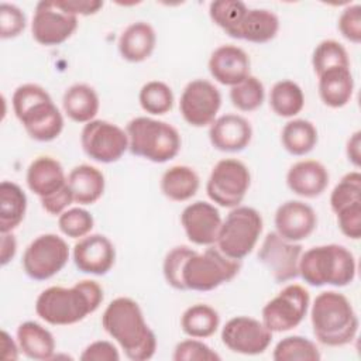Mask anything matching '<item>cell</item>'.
<instances>
[{
	"label": "cell",
	"mask_w": 361,
	"mask_h": 361,
	"mask_svg": "<svg viewBox=\"0 0 361 361\" xmlns=\"http://www.w3.org/2000/svg\"><path fill=\"white\" fill-rule=\"evenodd\" d=\"M1 358L3 360H17L18 353L21 351L18 347V343L13 340V337L6 331L1 330Z\"/></svg>",
	"instance_id": "f5cc1de1"
},
{
	"label": "cell",
	"mask_w": 361,
	"mask_h": 361,
	"mask_svg": "<svg viewBox=\"0 0 361 361\" xmlns=\"http://www.w3.org/2000/svg\"><path fill=\"white\" fill-rule=\"evenodd\" d=\"M338 30L341 35L353 44L361 42V6H347L338 17Z\"/></svg>",
	"instance_id": "f6af8a7d"
},
{
	"label": "cell",
	"mask_w": 361,
	"mask_h": 361,
	"mask_svg": "<svg viewBox=\"0 0 361 361\" xmlns=\"http://www.w3.org/2000/svg\"><path fill=\"white\" fill-rule=\"evenodd\" d=\"M25 25L27 18L20 7L6 1L0 4V37L3 39L18 37Z\"/></svg>",
	"instance_id": "ee69618b"
},
{
	"label": "cell",
	"mask_w": 361,
	"mask_h": 361,
	"mask_svg": "<svg viewBox=\"0 0 361 361\" xmlns=\"http://www.w3.org/2000/svg\"><path fill=\"white\" fill-rule=\"evenodd\" d=\"M241 261L226 257L217 247L203 252L195 251L183 264L182 283L185 290L207 292L237 276Z\"/></svg>",
	"instance_id": "52a82bcc"
},
{
	"label": "cell",
	"mask_w": 361,
	"mask_h": 361,
	"mask_svg": "<svg viewBox=\"0 0 361 361\" xmlns=\"http://www.w3.org/2000/svg\"><path fill=\"white\" fill-rule=\"evenodd\" d=\"M281 142L289 154L296 157L306 155L317 144V130L309 120H289L281 131Z\"/></svg>",
	"instance_id": "1f68e13d"
},
{
	"label": "cell",
	"mask_w": 361,
	"mask_h": 361,
	"mask_svg": "<svg viewBox=\"0 0 361 361\" xmlns=\"http://www.w3.org/2000/svg\"><path fill=\"white\" fill-rule=\"evenodd\" d=\"M82 361H118L120 354L117 347L107 340L90 343L80 354Z\"/></svg>",
	"instance_id": "7dc6e473"
},
{
	"label": "cell",
	"mask_w": 361,
	"mask_h": 361,
	"mask_svg": "<svg viewBox=\"0 0 361 361\" xmlns=\"http://www.w3.org/2000/svg\"><path fill=\"white\" fill-rule=\"evenodd\" d=\"M262 226V217L254 207H233L221 223L216 245L226 257L241 261L255 248Z\"/></svg>",
	"instance_id": "ba28073f"
},
{
	"label": "cell",
	"mask_w": 361,
	"mask_h": 361,
	"mask_svg": "<svg viewBox=\"0 0 361 361\" xmlns=\"http://www.w3.org/2000/svg\"><path fill=\"white\" fill-rule=\"evenodd\" d=\"M209 138L221 152H240L251 142L252 127L240 114H224L210 124Z\"/></svg>",
	"instance_id": "44dd1931"
},
{
	"label": "cell",
	"mask_w": 361,
	"mask_h": 361,
	"mask_svg": "<svg viewBox=\"0 0 361 361\" xmlns=\"http://www.w3.org/2000/svg\"><path fill=\"white\" fill-rule=\"evenodd\" d=\"M80 145L90 159L111 164L118 161L128 149V135L114 123L92 120L82 128Z\"/></svg>",
	"instance_id": "7c38bea8"
},
{
	"label": "cell",
	"mask_w": 361,
	"mask_h": 361,
	"mask_svg": "<svg viewBox=\"0 0 361 361\" xmlns=\"http://www.w3.org/2000/svg\"><path fill=\"white\" fill-rule=\"evenodd\" d=\"M269 106L279 117H295L303 110L305 106V94L302 87L289 79L276 82L269 92Z\"/></svg>",
	"instance_id": "836d02e7"
},
{
	"label": "cell",
	"mask_w": 361,
	"mask_h": 361,
	"mask_svg": "<svg viewBox=\"0 0 361 361\" xmlns=\"http://www.w3.org/2000/svg\"><path fill=\"white\" fill-rule=\"evenodd\" d=\"M272 358L275 361H319L322 355L312 340L302 336H288L276 343Z\"/></svg>",
	"instance_id": "e575fe53"
},
{
	"label": "cell",
	"mask_w": 361,
	"mask_h": 361,
	"mask_svg": "<svg viewBox=\"0 0 361 361\" xmlns=\"http://www.w3.org/2000/svg\"><path fill=\"white\" fill-rule=\"evenodd\" d=\"M317 78L319 96L326 106L340 109L351 100L354 92V79L350 68L331 69Z\"/></svg>",
	"instance_id": "83f0119b"
},
{
	"label": "cell",
	"mask_w": 361,
	"mask_h": 361,
	"mask_svg": "<svg viewBox=\"0 0 361 361\" xmlns=\"http://www.w3.org/2000/svg\"><path fill=\"white\" fill-rule=\"evenodd\" d=\"M251 183L247 165L235 158L219 161L207 179L206 192L212 202L221 207H237L244 200Z\"/></svg>",
	"instance_id": "9c48e42d"
},
{
	"label": "cell",
	"mask_w": 361,
	"mask_h": 361,
	"mask_svg": "<svg viewBox=\"0 0 361 361\" xmlns=\"http://www.w3.org/2000/svg\"><path fill=\"white\" fill-rule=\"evenodd\" d=\"M276 233L292 243L306 240L317 226V216L312 206L302 200H288L275 212Z\"/></svg>",
	"instance_id": "d6986e66"
},
{
	"label": "cell",
	"mask_w": 361,
	"mask_h": 361,
	"mask_svg": "<svg viewBox=\"0 0 361 361\" xmlns=\"http://www.w3.org/2000/svg\"><path fill=\"white\" fill-rule=\"evenodd\" d=\"M221 341L233 353L257 355L262 354L269 347L272 331L254 317L235 316L224 324Z\"/></svg>",
	"instance_id": "2e32d148"
},
{
	"label": "cell",
	"mask_w": 361,
	"mask_h": 361,
	"mask_svg": "<svg viewBox=\"0 0 361 361\" xmlns=\"http://www.w3.org/2000/svg\"><path fill=\"white\" fill-rule=\"evenodd\" d=\"M157 34L151 24L135 21L126 27L118 38V52L123 59L138 63L151 56L155 49Z\"/></svg>",
	"instance_id": "cb8c5ba5"
},
{
	"label": "cell",
	"mask_w": 361,
	"mask_h": 361,
	"mask_svg": "<svg viewBox=\"0 0 361 361\" xmlns=\"http://www.w3.org/2000/svg\"><path fill=\"white\" fill-rule=\"evenodd\" d=\"M17 343L21 353L31 360L45 361L54 358V336L37 322L28 320L17 327Z\"/></svg>",
	"instance_id": "4316f807"
},
{
	"label": "cell",
	"mask_w": 361,
	"mask_h": 361,
	"mask_svg": "<svg viewBox=\"0 0 361 361\" xmlns=\"http://www.w3.org/2000/svg\"><path fill=\"white\" fill-rule=\"evenodd\" d=\"M65 114L75 123H89L99 113L100 102L96 90L86 83L69 86L62 97Z\"/></svg>",
	"instance_id": "f1b7e54d"
},
{
	"label": "cell",
	"mask_w": 361,
	"mask_h": 361,
	"mask_svg": "<svg viewBox=\"0 0 361 361\" xmlns=\"http://www.w3.org/2000/svg\"><path fill=\"white\" fill-rule=\"evenodd\" d=\"M309 305V292L302 285L290 283L262 307L261 322L272 333L289 331L302 323Z\"/></svg>",
	"instance_id": "8fae6325"
},
{
	"label": "cell",
	"mask_w": 361,
	"mask_h": 361,
	"mask_svg": "<svg viewBox=\"0 0 361 361\" xmlns=\"http://www.w3.org/2000/svg\"><path fill=\"white\" fill-rule=\"evenodd\" d=\"M247 10L245 3L240 0H216L209 6V16L217 27L233 38Z\"/></svg>",
	"instance_id": "74e56055"
},
{
	"label": "cell",
	"mask_w": 361,
	"mask_h": 361,
	"mask_svg": "<svg viewBox=\"0 0 361 361\" xmlns=\"http://www.w3.org/2000/svg\"><path fill=\"white\" fill-rule=\"evenodd\" d=\"M360 147H361V131H355L347 141V147H345V152L348 157V161L358 168L360 162H361V152H360Z\"/></svg>",
	"instance_id": "816d5d0a"
},
{
	"label": "cell",
	"mask_w": 361,
	"mask_h": 361,
	"mask_svg": "<svg viewBox=\"0 0 361 361\" xmlns=\"http://www.w3.org/2000/svg\"><path fill=\"white\" fill-rule=\"evenodd\" d=\"M221 106L219 89L206 79L189 82L179 102V110L183 120L192 127H206L216 120Z\"/></svg>",
	"instance_id": "5bb4252c"
},
{
	"label": "cell",
	"mask_w": 361,
	"mask_h": 361,
	"mask_svg": "<svg viewBox=\"0 0 361 361\" xmlns=\"http://www.w3.org/2000/svg\"><path fill=\"white\" fill-rule=\"evenodd\" d=\"M357 272L355 258L350 250L340 244L312 247L302 252L299 276L310 286H347Z\"/></svg>",
	"instance_id": "5b68a950"
},
{
	"label": "cell",
	"mask_w": 361,
	"mask_h": 361,
	"mask_svg": "<svg viewBox=\"0 0 361 361\" xmlns=\"http://www.w3.org/2000/svg\"><path fill=\"white\" fill-rule=\"evenodd\" d=\"M195 252L193 248L188 245H176L164 258L162 272L166 283L178 290H185L182 283V268L185 261Z\"/></svg>",
	"instance_id": "b9f144b4"
},
{
	"label": "cell",
	"mask_w": 361,
	"mask_h": 361,
	"mask_svg": "<svg viewBox=\"0 0 361 361\" xmlns=\"http://www.w3.org/2000/svg\"><path fill=\"white\" fill-rule=\"evenodd\" d=\"M103 302L102 286L92 279L71 288L49 286L35 300V313L52 326H69L96 312Z\"/></svg>",
	"instance_id": "7a4b0ae2"
},
{
	"label": "cell",
	"mask_w": 361,
	"mask_h": 361,
	"mask_svg": "<svg viewBox=\"0 0 361 361\" xmlns=\"http://www.w3.org/2000/svg\"><path fill=\"white\" fill-rule=\"evenodd\" d=\"M68 186L72 192L73 202L79 204L96 203L104 192V175L94 166L82 164L75 166L66 176Z\"/></svg>",
	"instance_id": "d4e9b609"
},
{
	"label": "cell",
	"mask_w": 361,
	"mask_h": 361,
	"mask_svg": "<svg viewBox=\"0 0 361 361\" xmlns=\"http://www.w3.org/2000/svg\"><path fill=\"white\" fill-rule=\"evenodd\" d=\"M172 358L173 361H219L220 355L206 343L192 337L175 345Z\"/></svg>",
	"instance_id": "7bdbcfd3"
},
{
	"label": "cell",
	"mask_w": 361,
	"mask_h": 361,
	"mask_svg": "<svg viewBox=\"0 0 361 361\" xmlns=\"http://www.w3.org/2000/svg\"><path fill=\"white\" fill-rule=\"evenodd\" d=\"M310 322L314 337L327 347L351 343L360 326L351 302L336 290H324L316 296L310 309Z\"/></svg>",
	"instance_id": "3957f363"
},
{
	"label": "cell",
	"mask_w": 361,
	"mask_h": 361,
	"mask_svg": "<svg viewBox=\"0 0 361 361\" xmlns=\"http://www.w3.org/2000/svg\"><path fill=\"white\" fill-rule=\"evenodd\" d=\"M138 102L144 111L152 116H162L172 110L175 97L172 89L165 82L149 80L141 87Z\"/></svg>",
	"instance_id": "d590c367"
},
{
	"label": "cell",
	"mask_w": 361,
	"mask_h": 361,
	"mask_svg": "<svg viewBox=\"0 0 361 361\" xmlns=\"http://www.w3.org/2000/svg\"><path fill=\"white\" fill-rule=\"evenodd\" d=\"M25 180L30 190L39 199L55 195L68 183L62 165L52 157L47 155L38 157L30 164Z\"/></svg>",
	"instance_id": "603a6c76"
},
{
	"label": "cell",
	"mask_w": 361,
	"mask_h": 361,
	"mask_svg": "<svg viewBox=\"0 0 361 361\" xmlns=\"http://www.w3.org/2000/svg\"><path fill=\"white\" fill-rule=\"evenodd\" d=\"M337 223L341 233L351 238L358 240L361 237V203L351 204L336 213Z\"/></svg>",
	"instance_id": "bcb514c9"
},
{
	"label": "cell",
	"mask_w": 361,
	"mask_h": 361,
	"mask_svg": "<svg viewBox=\"0 0 361 361\" xmlns=\"http://www.w3.org/2000/svg\"><path fill=\"white\" fill-rule=\"evenodd\" d=\"M329 171L314 159H305L293 164L286 173L288 188L298 196L313 199L320 196L329 185Z\"/></svg>",
	"instance_id": "7402d4cb"
},
{
	"label": "cell",
	"mask_w": 361,
	"mask_h": 361,
	"mask_svg": "<svg viewBox=\"0 0 361 361\" xmlns=\"http://www.w3.org/2000/svg\"><path fill=\"white\" fill-rule=\"evenodd\" d=\"M41 200V206L42 209L52 214V216H59L62 214L69 204L73 203V196H72V192L66 183V186L63 189H61L59 192H56L55 195L49 196V197H45V199H39Z\"/></svg>",
	"instance_id": "c3c4849f"
},
{
	"label": "cell",
	"mask_w": 361,
	"mask_h": 361,
	"mask_svg": "<svg viewBox=\"0 0 361 361\" xmlns=\"http://www.w3.org/2000/svg\"><path fill=\"white\" fill-rule=\"evenodd\" d=\"M73 262L83 274L106 275L114 265L116 248L103 234H89L73 247Z\"/></svg>",
	"instance_id": "ac0fdd59"
},
{
	"label": "cell",
	"mask_w": 361,
	"mask_h": 361,
	"mask_svg": "<svg viewBox=\"0 0 361 361\" xmlns=\"http://www.w3.org/2000/svg\"><path fill=\"white\" fill-rule=\"evenodd\" d=\"M78 28V17L66 13L58 1L42 0L35 6L31 21L32 38L45 47L61 45L72 37Z\"/></svg>",
	"instance_id": "4fadbf2b"
},
{
	"label": "cell",
	"mask_w": 361,
	"mask_h": 361,
	"mask_svg": "<svg viewBox=\"0 0 361 361\" xmlns=\"http://www.w3.org/2000/svg\"><path fill=\"white\" fill-rule=\"evenodd\" d=\"M250 65L244 49L235 45H220L210 55L209 72L216 82L234 86L250 76Z\"/></svg>",
	"instance_id": "ffe728a7"
},
{
	"label": "cell",
	"mask_w": 361,
	"mask_h": 361,
	"mask_svg": "<svg viewBox=\"0 0 361 361\" xmlns=\"http://www.w3.org/2000/svg\"><path fill=\"white\" fill-rule=\"evenodd\" d=\"M58 4L62 10L75 17L96 14L103 7V1L100 0H63L58 1Z\"/></svg>",
	"instance_id": "681fc988"
},
{
	"label": "cell",
	"mask_w": 361,
	"mask_h": 361,
	"mask_svg": "<svg viewBox=\"0 0 361 361\" xmlns=\"http://www.w3.org/2000/svg\"><path fill=\"white\" fill-rule=\"evenodd\" d=\"M199 175L186 165H173L166 169L161 178V192L169 200L185 202L192 199L199 190Z\"/></svg>",
	"instance_id": "f546056e"
},
{
	"label": "cell",
	"mask_w": 361,
	"mask_h": 361,
	"mask_svg": "<svg viewBox=\"0 0 361 361\" xmlns=\"http://www.w3.org/2000/svg\"><path fill=\"white\" fill-rule=\"evenodd\" d=\"M11 104L16 117L32 140L48 142L62 133V113L42 86L35 83L18 86L13 93Z\"/></svg>",
	"instance_id": "277c9868"
},
{
	"label": "cell",
	"mask_w": 361,
	"mask_h": 361,
	"mask_svg": "<svg viewBox=\"0 0 361 361\" xmlns=\"http://www.w3.org/2000/svg\"><path fill=\"white\" fill-rule=\"evenodd\" d=\"M27 196L14 182L0 183V233H11L24 220Z\"/></svg>",
	"instance_id": "4dcf8cb0"
},
{
	"label": "cell",
	"mask_w": 361,
	"mask_h": 361,
	"mask_svg": "<svg viewBox=\"0 0 361 361\" xmlns=\"http://www.w3.org/2000/svg\"><path fill=\"white\" fill-rule=\"evenodd\" d=\"M279 30L278 16L267 8H248L233 38L254 44L274 39Z\"/></svg>",
	"instance_id": "484cf974"
},
{
	"label": "cell",
	"mask_w": 361,
	"mask_h": 361,
	"mask_svg": "<svg viewBox=\"0 0 361 361\" xmlns=\"http://www.w3.org/2000/svg\"><path fill=\"white\" fill-rule=\"evenodd\" d=\"M265 99V89L262 82L250 75L240 83L231 86L230 100L240 111H254L259 109Z\"/></svg>",
	"instance_id": "f35d334b"
},
{
	"label": "cell",
	"mask_w": 361,
	"mask_h": 361,
	"mask_svg": "<svg viewBox=\"0 0 361 361\" xmlns=\"http://www.w3.org/2000/svg\"><path fill=\"white\" fill-rule=\"evenodd\" d=\"M126 133L130 152L155 164L171 161L180 149V135L166 121L144 116L135 117L127 123Z\"/></svg>",
	"instance_id": "8992f818"
},
{
	"label": "cell",
	"mask_w": 361,
	"mask_h": 361,
	"mask_svg": "<svg viewBox=\"0 0 361 361\" xmlns=\"http://www.w3.org/2000/svg\"><path fill=\"white\" fill-rule=\"evenodd\" d=\"M102 326L116 340L126 357L145 361L157 351L155 333L147 324L140 305L126 296L113 299L102 314Z\"/></svg>",
	"instance_id": "6da1fadb"
},
{
	"label": "cell",
	"mask_w": 361,
	"mask_h": 361,
	"mask_svg": "<svg viewBox=\"0 0 361 361\" xmlns=\"http://www.w3.org/2000/svg\"><path fill=\"white\" fill-rule=\"evenodd\" d=\"M355 203H361V173L358 171L345 173L330 195V206L334 213Z\"/></svg>",
	"instance_id": "ab89813d"
},
{
	"label": "cell",
	"mask_w": 361,
	"mask_h": 361,
	"mask_svg": "<svg viewBox=\"0 0 361 361\" xmlns=\"http://www.w3.org/2000/svg\"><path fill=\"white\" fill-rule=\"evenodd\" d=\"M303 247L282 238L276 231L268 233L259 247L258 261L269 271L275 282L283 283L299 275V259Z\"/></svg>",
	"instance_id": "9a60e30c"
},
{
	"label": "cell",
	"mask_w": 361,
	"mask_h": 361,
	"mask_svg": "<svg viewBox=\"0 0 361 361\" xmlns=\"http://www.w3.org/2000/svg\"><path fill=\"white\" fill-rule=\"evenodd\" d=\"M312 66L317 76L331 69L350 68L347 49L336 39H324L313 51Z\"/></svg>",
	"instance_id": "8d00e7d4"
},
{
	"label": "cell",
	"mask_w": 361,
	"mask_h": 361,
	"mask_svg": "<svg viewBox=\"0 0 361 361\" xmlns=\"http://www.w3.org/2000/svg\"><path fill=\"white\" fill-rule=\"evenodd\" d=\"M69 259L66 241L52 233L34 238L23 254L24 272L35 281H47L56 275Z\"/></svg>",
	"instance_id": "30bf717a"
},
{
	"label": "cell",
	"mask_w": 361,
	"mask_h": 361,
	"mask_svg": "<svg viewBox=\"0 0 361 361\" xmlns=\"http://www.w3.org/2000/svg\"><path fill=\"white\" fill-rule=\"evenodd\" d=\"M220 326L217 310L204 303H196L188 307L180 317V327L185 334L193 338H207L216 333Z\"/></svg>",
	"instance_id": "d6a6232c"
},
{
	"label": "cell",
	"mask_w": 361,
	"mask_h": 361,
	"mask_svg": "<svg viewBox=\"0 0 361 361\" xmlns=\"http://www.w3.org/2000/svg\"><path fill=\"white\" fill-rule=\"evenodd\" d=\"M17 252V240L13 233H1V250H0V264L6 267Z\"/></svg>",
	"instance_id": "f907efd6"
},
{
	"label": "cell",
	"mask_w": 361,
	"mask_h": 361,
	"mask_svg": "<svg viewBox=\"0 0 361 361\" xmlns=\"http://www.w3.org/2000/svg\"><path fill=\"white\" fill-rule=\"evenodd\" d=\"M94 226L93 216L82 207L66 209L58 217V227L69 238H83L90 234Z\"/></svg>",
	"instance_id": "60d3db41"
},
{
	"label": "cell",
	"mask_w": 361,
	"mask_h": 361,
	"mask_svg": "<svg viewBox=\"0 0 361 361\" xmlns=\"http://www.w3.org/2000/svg\"><path fill=\"white\" fill-rule=\"evenodd\" d=\"M180 223L190 243L196 245H213L216 244L223 220L214 204L197 200L183 209Z\"/></svg>",
	"instance_id": "e0dca14e"
}]
</instances>
